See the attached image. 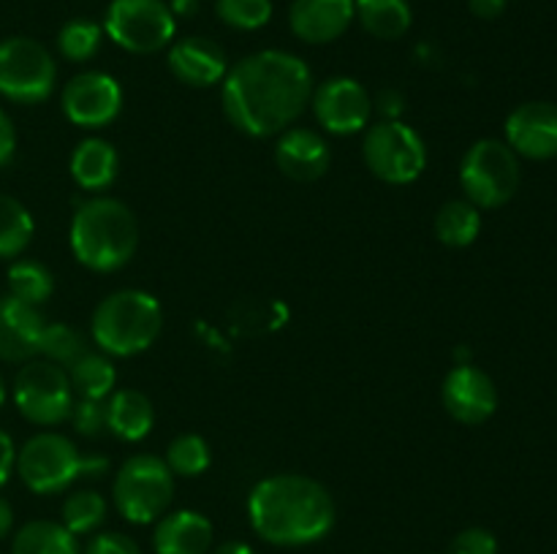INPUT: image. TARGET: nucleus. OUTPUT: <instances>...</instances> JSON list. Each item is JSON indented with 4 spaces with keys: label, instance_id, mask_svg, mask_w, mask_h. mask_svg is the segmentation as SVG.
I'll list each match as a JSON object with an SVG mask.
<instances>
[{
    "label": "nucleus",
    "instance_id": "nucleus-1",
    "mask_svg": "<svg viewBox=\"0 0 557 554\" xmlns=\"http://www.w3.org/2000/svg\"><path fill=\"white\" fill-rule=\"evenodd\" d=\"M221 85V103L228 123L256 139L292 128L313 96V74L308 63L281 49L248 54L228 68Z\"/></svg>",
    "mask_w": 557,
    "mask_h": 554
},
{
    "label": "nucleus",
    "instance_id": "nucleus-2",
    "mask_svg": "<svg viewBox=\"0 0 557 554\" xmlns=\"http://www.w3.org/2000/svg\"><path fill=\"white\" fill-rule=\"evenodd\" d=\"M335 500L310 476L277 473L253 487L248 516L259 538L275 546H308L335 527Z\"/></svg>",
    "mask_w": 557,
    "mask_h": 554
},
{
    "label": "nucleus",
    "instance_id": "nucleus-3",
    "mask_svg": "<svg viewBox=\"0 0 557 554\" xmlns=\"http://www.w3.org/2000/svg\"><path fill=\"white\" fill-rule=\"evenodd\" d=\"M69 239L82 266L90 272H117L139 248V223L123 201L98 196L74 212Z\"/></svg>",
    "mask_w": 557,
    "mask_h": 554
},
{
    "label": "nucleus",
    "instance_id": "nucleus-4",
    "mask_svg": "<svg viewBox=\"0 0 557 554\" xmlns=\"http://www.w3.org/2000/svg\"><path fill=\"white\" fill-rule=\"evenodd\" d=\"M163 310L152 293L139 288L114 291L96 307L90 331L96 345L109 356H136L158 340Z\"/></svg>",
    "mask_w": 557,
    "mask_h": 554
},
{
    "label": "nucleus",
    "instance_id": "nucleus-5",
    "mask_svg": "<svg viewBox=\"0 0 557 554\" xmlns=\"http://www.w3.org/2000/svg\"><path fill=\"white\" fill-rule=\"evenodd\" d=\"M120 516L134 525L161 519L174 500V473L156 454H134L120 465L112 483Z\"/></svg>",
    "mask_w": 557,
    "mask_h": 554
},
{
    "label": "nucleus",
    "instance_id": "nucleus-6",
    "mask_svg": "<svg viewBox=\"0 0 557 554\" xmlns=\"http://www.w3.org/2000/svg\"><path fill=\"white\" fill-rule=\"evenodd\" d=\"M460 185L466 199L479 210H498L520 188V158L506 141L479 139L462 155Z\"/></svg>",
    "mask_w": 557,
    "mask_h": 554
},
{
    "label": "nucleus",
    "instance_id": "nucleus-7",
    "mask_svg": "<svg viewBox=\"0 0 557 554\" xmlns=\"http://www.w3.org/2000/svg\"><path fill=\"white\" fill-rule=\"evenodd\" d=\"M362 158L381 182L411 185L428 166V144L411 125L400 119H381L364 134Z\"/></svg>",
    "mask_w": 557,
    "mask_h": 554
},
{
    "label": "nucleus",
    "instance_id": "nucleus-8",
    "mask_svg": "<svg viewBox=\"0 0 557 554\" xmlns=\"http://www.w3.org/2000/svg\"><path fill=\"white\" fill-rule=\"evenodd\" d=\"M69 373L47 358H30L14 378V402L22 416L38 427H58L69 421L74 407Z\"/></svg>",
    "mask_w": 557,
    "mask_h": 554
},
{
    "label": "nucleus",
    "instance_id": "nucleus-9",
    "mask_svg": "<svg viewBox=\"0 0 557 554\" xmlns=\"http://www.w3.org/2000/svg\"><path fill=\"white\" fill-rule=\"evenodd\" d=\"M58 65L47 47L14 36L0 41V96L14 103H41L52 96Z\"/></svg>",
    "mask_w": 557,
    "mask_h": 554
},
{
    "label": "nucleus",
    "instance_id": "nucleus-10",
    "mask_svg": "<svg viewBox=\"0 0 557 554\" xmlns=\"http://www.w3.org/2000/svg\"><path fill=\"white\" fill-rule=\"evenodd\" d=\"M174 11L163 0H112L103 30L120 49L152 54L174 38Z\"/></svg>",
    "mask_w": 557,
    "mask_h": 554
},
{
    "label": "nucleus",
    "instance_id": "nucleus-11",
    "mask_svg": "<svg viewBox=\"0 0 557 554\" xmlns=\"http://www.w3.org/2000/svg\"><path fill=\"white\" fill-rule=\"evenodd\" d=\"M82 454L65 435L38 432L16 451V473L36 494H58L79 478Z\"/></svg>",
    "mask_w": 557,
    "mask_h": 554
},
{
    "label": "nucleus",
    "instance_id": "nucleus-12",
    "mask_svg": "<svg viewBox=\"0 0 557 554\" xmlns=\"http://www.w3.org/2000/svg\"><path fill=\"white\" fill-rule=\"evenodd\" d=\"M60 103H63L65 117L79 128H107L123 112V90L109 74L85 71V74H76L74 79L65 81Z\"/></svg>",
    "mask_w": 557,
    "mask_h": 554
},
{
    "label": "nucleus",
    "instance_id": "nucleus-13",
    "mask_svg": "<svg viewBox=\"0 0 557 554\" xmlns=\"http://www.w3.org/2000/svg\"><path fill=\"white\" fill-rule=\"evenodd\" d=\"M310 106H313L315 119L330 134L337 136H351L364 130V125L370 123V114H373V101H370L368 90L351 76L326 79L310 96Z\"/></svg>",
    "mask_w": 557,
    "mask_h": 554
},
{
    "label": "nucleus",
    "instance_id": "nucleus-14",
    "mask_svg": "<svg viewBox=\"0 0 557 554\" xmlns=\"http://www.w3.org/2000/svg\"><path fill=\"white\" fill-rule=\"evenodd\" d=\"M441 402L455 421L476 427L487 421L498 407V389L484 369L460 364L444 378Z\"/></svg>",
    "mask_w": 557,
    "mask_h": 554
},
{
    "label": "nucleus",
    "instance_id": "nucleus-15",
    "mask_svg": "<svg viewBox=\"0 0 557 554\" xmlns=\"http://www.w3.org/2000/svg\"><path fill=\"white\" fill-rule=\"evenodd\" d=\"M506 144L531 161L557 158V106L549 101H528L506 119Z\"/></svg>",
    "mask_w": 557,
    "mask_h": 554
},
{
    "label": "nucleus",
    "instance_id": "nucleus-16",
    "mask_svg": "<svg viewBox=\"0 0 557 554\" xmlns=\"http://www.w3.org/2000/svg\"><path fill=\"white\" fill-rule=\"evenodd\" d=\"M169 71L188 87H212L228 74V58L210 38L188 36L169 49Z\"/></svg>",
    "mask_w": 557,
    "mask_h": 554
},
{
    "label": "nucleus",
    "instance_id": "nucleus-17",
    "mask_svg": "<svg viewBox=\"0 0 557 554\" xmlns=\"http://www.w3.org/2000/svg\"><path fill=\"white\" fill-rule=\"evenodd\" d=\"M277 168L294 182H315L326 174L332 161L330 144L310 128L283 130L275 147Z\"/></svg>",
    "mask_w": 557,
    "mask_h": 554
},
{
    "label": "nucleus",
    "instance_id": "nucleus-18",
    "mask_svg": "<svg viewBox=\"0 0 557 554\" xmlns=\"http://www.w3.org/2000/svg\"><path fill=\"white\" fill-rule=\"evenodd\" d=\"M44 315L38 307L3 293L0 297V362H30L38 356Z\"/></svg>",
    "mask_w": 557,
    "mask_h": 554
},
{
    "label": "nucleus",
    "instance_id": "nucleus-19",
    "mask_svg": "<svg viewBox=\"0 0 557 554\" xmlns=\"http://www.w3.org/2000/svg\"><path fill=\"white\" fill-rule=\"evenodd\" d=\"M354 22V0H294L288 25L305 43H330Z\"/></svg>",
    "mask_w": 557,
    "mask_h": 554
},
{
    "label": "nucleus",
    "instance_id": "nucleus-20",
    "mask_svg": "<svg viewBox=\"0 0 557 554\" xmlns=\"http://www.w3.org/2000/svg\"><path fill=\"white\" fill-rule=\"evenodd\" d=\"M156 554H207L212 546V525L199 511H174L158 519L152 532Z\"/></svg>",
    "mask_w": 557,
    "mask_h": 554
},
{
    "label": "nucleus",
    "instance_id": "nucleus-21",
    "mask_svg": "<svg viewBox=\"0 0 557 554\" xmlns=\"http://www.w3.org/2000/svg\"><path fill=\"white\" fill-rule=\"evenodd\" d=\"M156 407L139 389H120L107 402V429L125 443H139L152 432Z\"/></svg>",
    "mask_w": 557,
    "mask_h": 554
},
{
    "label": "nucleus",
    "instance_id": "nucleus-22",
    "mask_svg": "<svg viewBox=\"0 0 557 554\" xmlns=\"http://www.w3.org/2000/svg\"><path fill=\"white\" fill-rule=\"evenodd\" d=\"M120 155L109 141L85 139L71 155V177L82 190H103L114 182Z\"/></svg>",
    "mask_w": 557,
    "mask_h": 554
},
{
    "label": "nucleus",
    "instance_id": "nucleus-23",
    "mask_svg": "<svg viewBox=\"0 0 557 554\" xmlns=\"http://www.w3.org/2000/svg\"><path fill=\"white\" fill-rule=\"evenodd\" d=\"M354 20L362 22L370 36L397 41L411 27L413 14L408 0H354Z\"/></svg>",
    "mask_w": 557,
    "mask_h": 554
},
{
    "label": "nucleus",
    "instance_id": "nucleus-24",
    "mask_svg": "<svg viewBox=\"0 0 557 554\" xmlns=\"http://www.w3.org/2000/svg\"><path fill=\"white\" fill-rule=\"evenodd\" d=\"M65 373H69L74 396H82V400H107L117 383L114 364L109 362V356L96 351L82 353Z\"/></svg>",
    "mask_w": 557,
    "mask_h": 554
},
{
    "label": "nucleus",
    "instance_id": "nucleus-25",
    "mask_svg": "<svg viewBox=\"0 0 557 554\" xmlns=\"http://www.w3.org/2000/svg\"><path fill=\"white\" fill-rule=\"evenodd\" d=\"M11 554H79V543L60 521L38 519L20 527Z\"/></svg>",
    "mask_w": 557,
    "mask_h": 554
},
{
    "label": "nucleus",
    "instance_id": "nucleus-26",
    "mask_svg": "<svg viewBox=\"0 0 557 554\" xmlns=\"http://www.w3.org/2000/svg\"><path fill=\"white\" fill-rule=\"evenodd\" d=\"M479 231H482V215H479V206H473L468 199L446 201L435 215V237L446 248H468L476 242Z\"/></svg>",
    "mask_w": 557,
    "mask_h": 554
},
{
    "label": "nucleus",
    "instance_id": "nucleus-27",
    "mask_svg": "<svg viewBox=\"0 0 557 554\" xmlns=\"http://www.w3.org/2000/svg\"><path fill=\"white\" fill-rule=\"evenodd\" d=\"M36 223L14 196L0 193V259H16L33 242Z\"/></svg>",
    "mask_w": 557,
    "mask_h": 554
},
{
    "label": "nucleus",
    "instance_id": "nucleus-28",
    "mask_svg": "<svg viewBox=\"0 0 557 554\" xmlns=\"http://www.w3.org/2000/svg\"><path fill=\"white\" fill-rule=\"evenodd\" d=\"M9 293L11 297L22 299V302L33 304V307H41V304L49 302L54 293L52 272L44 264H38V261H16L9 269Z\"/></svg>",
    "mask_w": 557,
    "mask_h": 554
},
{
    "label": "nucleus",
    "instance_id": "nucleus-29",
    "mask_svg": "<svg viewBox=\"0 0 557 554\" xmlns=\"http://www.w3.org/2000/svg\"><path fill=\"white\" fill-rule=\"evenodd\" d=\"M107 519V500L96 489H76L63 503V527L74 536L96 532Z\"/></svg>",
    "mask_w": 557,
    "mask_h": 554
},
{
    "label": "nucleus",
    "instance_id": "nucleus-30",
    "mask_svg": "<svg viewBox=\"0 0 557 554\" xmlns=\"http://www.w3.org/2000/svg\"><path fill=\"white\" fill-rule=\"evenodd\" d=\"M103 27L92 20H71L60 27L58 49L69 63H87L101 49Z\"/></svg>",
    "mask_w": 557,
    "mask_h": 554
},
{
    "label": "nucleus",
    "instance_id": "nucleus-31",
    "mask_svg": "<svg viewBox=\"0 0 557 554\" xmlns=\"http://www.w3.org/2000/svg\"><path fill=\"white\" fill-rule=\"evenodd\" d=\"M85 337L79 335L76 329L65 324H44L41 337H38V353H41L47 362L58 364V367L69 369L82 353H87Z\"/></svg>",
    "mask_w": 557,
    "mask_h": 554
},
{
    "label": "nucleus",
    "instance_id": "nucleus-32",
    "mask_svg": "<svg viewBox=\"0 0 557 554\" xmlns=\"http://www.w3.org/2000/svg\"><path fill=\"white\" fill-rule=\"evenodd\" d=\"M210 445H207V440L201 438V435H180V438H174L172 443H169L166 449V456H163V462L169 465V470L174 473V476H185V478H194V476H201V473L210 467Z\"/></svg>",
    "mask_w": 557,
    "mask_h": 554
},
{
    "label": "nucleus",
    "instance_id": "nucleus-33",
    "mask_svg": "<svg viewBox=\"0 0 557 554\" xmlns=\"http://www.w3.org/2000/svg\"><path fill=\"white\" fill-rule=\"evenodd\" d=\"M215 11L234 30H259L272 20V0H218Z\"/></svg>",
    "mask_w": 557,
    "mask_h": 554
},
{
    "label": "nucleus",
    "instance_id": "nucleus-34",
    "mask_svg": "<svg viewBox=\"0 0 557 554\" xmlns=\"http://www.w3.org/2000/svg\"><path fill=\"white\" fill-rule=\"evenodd\" d=\"M71 424L85 438H96L107 429V400H82L76 396L71 407Z\"/></svg>",
    "mask_w": 557,
    "mask_h": 554
},
{
    "label": "nucleus",
    "instance_id": "nucleus-35",
    "mask_svg": "<svg viewBox=\"0 0 557 554\" xmlns=\"http://www.w3.org/2000/svg\"><path fill=\"white\" fill-rule=\"evenodd\" d=\"M451 554H498V541L484 527H468L455 536Z\"/></svg>",
    "mask_w": 557,
    "mask_h": 554
},
{
    "label": "nucleus",
    "instance_id": "nucleus-36",
    "mask_svg": "<svg viewBox=\"0 0 557 554\" xmlns=\"http://www.w3.org/2000/svg\"><path fill=\"white\" fill-rule=\"evenodd\" d=\"M85 554H141L134 538L123 536V532H98L90 543H87Z\"/></svg>",
    "mask_w": 557,
    "mask_h": 554
},
{
    "label": "nucleus",
    "instance_id": "nucleus-37",
    "mask_svg": "<svg viewBox=\"0 0 557 554\" xmlns=\"http://www.w3.org/2000/svg\"><path fill=\"white\" fill-rule=\"evenodd\" d=\"M16 152V130H14V123H11L9 114L0 109V166H5V163H11V158H14Z\"/></svg>",
    "mask_w": 557,
    "mask_h": 554
},
{
    "label": "nucleus",
    "instance_id": "nucleus-38",
    "mask_svg": "<svg viewBox=\"0 0 557 554\" xmlns=\"http://www.w3.org/2000/svg\"><path fill=\"white\" fill-rule=\"evenodd\" d=\"M16 465V449H14V440H11L9 432L0 429V487L11 478V470Z\"/></svg>",
    "mask_w": 557,
    "mask_h": 554
},
{
    "label": "nucleus",
    "instance_id": "nucleus-39",
    "mask_svg": "<svg viewBox=\"0 0 557 554\" xmlns=\"http://www.w3.org/2000/svg\"><path fill=\"white\" fill-rule=\"evenodd\" d=\"M109 470V459L98 454H87L79 459V478H101Z\"/></svg>",
    "mask_w": 557,
    "mask_h": 554
},
{
    "label": "nucleus",
    "instance_id": "nucleus-40",
    "mask_svg": "<svg viewBox=\"0 0 557 554\" xmlns=\"http://www.w3.org/2000/svg\"><path fill=\"white\" fill-rule=\"evenodd\" d=\"M468 9L482 20H495V16L504 14L506 0H468Z\"/></svg>",
    "mask_w": 557,
    "mask_h": 554
},
{
    "label": "nucleus",
    "instance_id": "nucleus-41",
    "mask_svg": "<svg viewBox=\"0 0 557 554\" xmlns=\"http://www.w3.org/2000/svg\"><path fill=\"white\" fill-rule=\"evenodd\" d=\"M14 527V511H11V503L5 498H0V541L11 532Z\"/></svg>",
    "mask_w": 557,
    "mask_h": 554
},
{
    "label": "nucleus",
    "instance_id": "nucleus-42",
    "mask_svg": "<svg viewBox=\"0 0 557 554\" xmlns=\"http://www.w3.org/2000/svg\"><path fill=\"white\" fill-rule=\"evenodd\" d=\"M212 554H256V552L248 546V543L228 541V543H221V546H218Z\"/></svg>",
    "mask_w": 557,
    "mask_h": 554
},
{
    "label": "nucleus",
    "instance_id": "nucleus-43",
    "mask_svg": "<svg viewBox=\"0 0 557 554\" xmlns=\"http://www.w3.org/2000/svg\"><path fill=\"white\" fill-rule=\"evenodd\" d=\"M3 402H5V380L3 375H0V407H3Z\"/></svg>",
    "mask_w": 557,
    "mask_h": 554
}]
</instances>
